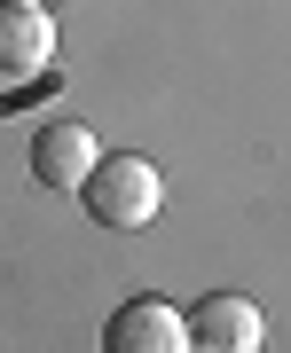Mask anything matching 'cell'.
Instances as JSON below:
<instances>
[{
	"instance_id": "obj_4",
	"label": "cell",
	"mask_w": 291,
	"mask_h": 353,
	"mask_svg": "<svg viewBox=\"0 0 291 353\" xmlns=\"http://www.w3.org/2000/svg\"><path fill=\"white\" fill-rule=\"evenodd\" d=\"M55 55V16L39 0H0V79H39Z\"/></svg>"
},
{
	"instance_id": "obj_3",
	"label": "cell",
	"mask_w": 291,
	"mask_h": 353,
	"mask_svg": "<svg viewBox=\"0 0 291 353\" xmlns=\"http://www.w3.org/2000/svg\"><path fill=\"white\" fill-rule=\"evenodd\" d=\"M102 353H189L181 306L173 299H126L111 322H102Z\"/></svg>"
},
{
	"instance_id": "obj_5",
	"label": "cell",
	"mask_w": 291,
	"mask_h": 353,
	"mask_svg": "<svg viewBox=\"0 0 291 353\" xmlns=\"http://www.w3.org/2000/svg\"><path fill=\"white\" fill-rule=\"evenodd\" d=\"M95 157H102V150H95V134L79 126V118H48V126L32 134V173H39V189H79Z\"/></svg>"
},
{
	"instance_id": "obj_2",
	"label": "cell",
	"mask_w": 291,
	"mask_h": 353,
	"mask_svg": "<svg viewBox=\"0 0 291 353\" xmlns=\"http://www.w3.org/2000/svg\"><path fill=\"white\" fill-rule=\"evenodd\" d=\"M181 330H189V353H260L267 322L252 299H236V290H213V299H197L189 314H181Z\"/></svg>"
},
{
	"instance_id": "obj_1",
	"label": "cell",
	"mask_w": 291,
	"mask_h": 353,
	"mask_svg": "<svg viewBox=\"0 0 291 353\" xmlns=\"http://www.w3.org/2000/svg\"><path fill=\"white\" fill-rule=\"evenodd\" d=\"M79 204L95 212V228H150L158 204H165V173L150 157H95L87 181H79Z\"/></svg>"
}]
</instances>
